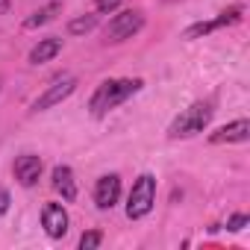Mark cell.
I'll return each mask as SVG.
<instances>
[{
	"mask_svg": "<svg viewBox=\"0 0 250 250\" xmlns=\"http://www.w3.org/2000/svg\"><path fill=\"white\" fill-rule=\"evenodd\" d=\"M142 80L139 77H118V80H103L97 88H94V94H91V100H88V112L94 115V118H103V115H109L112 109H118L121 103H127L133 94H139L142 91Z\"/></svg>",
	"mask_w": 250,
	"mask_h": 250,
	"instance_id": "6da1fadb",
	"label": "cell"
},
{
	"mask_svg": "<svg viewBox=\"0 0 250 250\" xmlns=\"http://www.w3.org/2000/svg\"><path fill=\"white\" fill-rule=\"evenodd\" d=\"M215 109H212V100H194L188 109H183L168 127V139H191L197 133H203L209 127Z\"/></svg>",
	"mask_w": 250,
	"mask_h": 250,
	"instance_id": "7a4b0ae2",
	"label": "cell"
},
{
	"mask_svg": "<svg viewBox=\"0 0 250 250\" xmlns=\"http://www.w3.org/2000/svg\"><path fill=\"white\" fill-rule=\"evenodd\" d=\"M153 203H156V177L153 174H139V180L133 183L130 197H127V218L139 221V218L150 215Z\"/></svg>",
	"mask_w": 250,
	"mask_h": 250,
	"instance_id": "3957f363",
	"label": "cell"
},
{
	"mask_svg": "<svg viewBox=\"0 0 250 250\" xmlns=\"http://www.w3.org/2000/svg\"><path fill=\"white\" fill-rule=\"evenodd\" d=\"M142 27H145V15H142L139 9H124V12H118V15L106 24L103 42H106V44H121V42L133 39Z\"/></svg>",
	"mask_w": 250,
	"mask_h": 250,
	"instance_id": "277c9868",
	"label": "cell"
},
{
	"mask_svg": "<svg viewBox=\"0 0 250 250\" xmlns=\"http://www.w3.org/2000/svg\"><path fill=\"white\" fill-rule=\"evenodd\" d=\"M74 88H77V77H71V74H65V77H59L53 85H47L36 100H33V112H47V109H53V106H59L62 100H68L71 94H74Z\"/></svg>",
	"mask_w": 250,
	"mask_h": 250,
	"instance_id": "5b68a950",
	"label": "cell"
},
{
	"mask_svg": "<svg viewBox=\"0 0 250 250\" xmlns=\"http://www.w3.org/2000/svg\"><path fill=\"white\" fill-rule=\"evenodd\" d=\"M42 227L50 238H62L71 227V218H68L65 206L62 203H44L42 206Z\"/></svg>",
	"mask_w": 250,
	"mask_h": 250,
	"instance_id": "8992f818",
	"label": "cell"
},
{
	"mask_svg": "<svg viewBox=\"0 0 250 250\" xmlns=\"http://www.w3.org/2000/svg\"><path fill=\"white\" fill-rule=\"evenodd\" d=\"M42 168H44L42 156H36V153H21V156L15 159V165H12V174H15V180H18L24 188H30V186L39 183Z\"/></svg>",
	"mask_w": 250,
	"mask_h": 250,
	"instance_id": "52a82bcc",
	"label": "cell"
},
{
	"mask_svg": "<svg viewBox=\"0 0 250 250\" xmlns=\"http://www.w3.org/2000/svg\"><path fill=\"white\" fill-rule=\"evenodd\" d=\"M121 200V177L118 174H103L97 183H94V203L97 209H112L115 203Z\"/></svg>",
	"mask_w": 250,
	"mask_h": 250,
	"instance_id": "ba28073f",
	"label": "cell"
},
{
	"mask_svg": "<svg viewBox=\"0 0 250 250\" xmlns=\"http://www.w3.org/2000/svg\"><path fill=\"white\" fill-rule=\"evenodd\" d=\"M250 139V121L247 118H238L232 124H224V127H218L209 142L212 145H235V142H247Z\"/></svg>",
	"mask_w": 250,
	"mask_h": 250,
	"instance_id": "9c48e42d",
	"label": "cell"
},
{
	"mask_svg": "<svg viewBox=\"0 0 250 250\" xmlns=\"http://www.w3.org/2000/svg\"><path fill=\"white\" fill-rule=\"evenodd\" d=\"M50 186L56 194H62L65 203H74L77 200V180H74V171L68 165H56L53 174H50Z\"/></svg>",
	"mask_w": 250,
	"mask_h": 250,
	"instance_id": "30bf717a",
	"label": "cell"
},
{
	"mask_svg": "<svg viewBox=\"0 0 250 250\" xmlns=\"http://www.w3.org/2000/svg\"><path fill=\"white\" fill-rule=\"evenodd\" d=\"M62 50V39L59 36H47V39H39V44L30 50V65H44L50 59H56Z\"/></svg>",
	"mask_w": 250,
	"mask_h": 250,
	"instance_id": "8fae6325",
	"label": "cell"
},
{
	"mask_svg": "<svg viewBox=\"0 0 250 250\" xmlns=\"http://www.w3.org/2000/svg\"><path fill=\"white\" fill-rule=\"evenodd\" d=\"M59 9H62L59 3H47L44 9H39V12H33V15H30V18L24 21V27H27V30H36V27H44V24H50V21H53V18L59 15Z\"/></svg>",
	"mask_w": 250,
	"mask_h": 250,
	"instance_id": "7c38bea8",
	"label": "cell"
},
{
	"mask_svg": "<svg viewBox=\"0 0 250 250\" xmlns=\"http://www.w3.org/2000/svg\"><path fill=\"white\" fill-rule=\"evenodd\" d=\"M94 27H97V15H80V18L68 21V33L71 36H88Z\"/></svg>",
	"mask_w": 250,
	"mask_h": 250,
	"instance_id": "4fadbf2b",
	"label": "cell"
},
{
	"mask_svg": "<svg viewBox=\"0 0 250 250\" xmlns=\"http://www.w3.org/2000/svg\"><path fill=\"white\" fill-rule=\"evenodd\" d=\"M212 30H221V21H218V18H215V21H200V24H191V27H188L186 33H183V39H188V42H191V39L209 36Z\"/></svg>",
	"mask_w": 250,
	"mask_h": 250,
	"instance_id": "5bb4252c",
	"label": "cell"
},
{
	"mask_svg": "<svg viewBox=\"0 0 250 250\" xmlns=\"http://www.w3.org/2000/svg\"><path fill=\"white\" fill-rule=\"evenodd\" d=\"M103 244V232L100 229H88L80 235V250H97Z\"/></svg>",
	"mask_w": 250,
	"mask_h": 250,
	"instance_id": "9a60e30c",
	"label": "cell"
},
{
	"mask_svg": "<svg viewBox=\"0 0 250 250\" xmlns=\"http://www.w3.org/2000/svg\"><path fill=\"white\" fill-rule=\"evenodd\" d=\"M121 9V0H94V12L97 15H109Z\"/></svg>",
	"mask_w": 250,
	"mask_h": 250,
	"instance_id": "2e32d148",
	"label": "cell"
},
{
	"mask_svg": "<svg viewBox=\"0 0 250 250\" xmlns=\"http://www.w3.org/2000/svg\"><path fill=\"white\" fill-rule=\"evenodd\" d=\"M247 224H250V218H247L244 212H238V215H232V218L227 221V232H241Z\"/></svg>",
	"mask_w": 250,
	"mask_h": 250,
	"instance_id": "e0dca14e",
	"label": "cell"
},
{
	"mask_svg": "<svg viewBox=\"0 0 250 250\" xmlns=\"http://www.w3.org/2000/svg\"><path fill=\"white\" fill-rule=\"evenodd\" d=\"M9 209V191L6 188H0V215H3Z\"/></svg>",
	"mask_w": 250,
	"mask_h": 250,
	"instance_id": "ac0fdd59",
	"label": "cell"
},
{
	"mask_svg": "<svg viewBox=\"0 0 250 250\" xmlns=\"http://www.w3.org/2000/svg\"><path fill=\"white\" fill-rule=\"evenodd\" d=\"M6 9H9V0H0V15H3Z\"/></svg>",
	"mask_w": 250,
	"mask_h": 250,
	"instance_id": "d6986e66",
	"label": "cell"
}]
</instances>
